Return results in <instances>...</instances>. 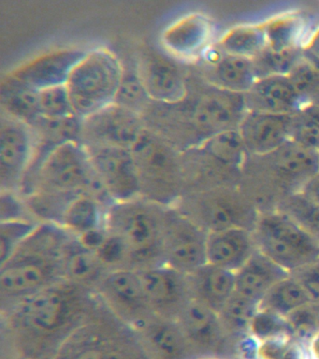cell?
I'll list each match as a JSON object with an SVG mask.
<instances>
[{
    "mask_svg": "<svg viewBox=\"0 0 319 359\" xmlns=\"http://www.w3.org/2000/svg\"><path fill=\"white\" fill-rule=\"evenodd\" d=\"M100 304L95 292L63 280L1 311L2 327L23 355L53 356Z\"/></svg>",
    "mask_w": 319,
    "mask_h": 359,
    "instance_id": "1",
    "label": "cell"
},
{
    "mask_svg": "<svg viewBox=\"0 0 319 359\" xmlns=\"http://www.w3.org/2000/svg\"><path fill=\"white\" fill-rule=\"evenodd\" d=\"M246 112L245 95L218 88L190 69L183 100L152 101L142 119L145 128L183 153L220 132L238 129Z\"/></svg>",
    "mask_w": 319,
    "mask_h": 359,
    "instance_id": "2",
    "label": "cell"
},
{
    "mask_svg": "<svg viewBox=\"0 0 319 359\" xmlns=\"http://www.w3.org/2000/svg\"><path fill=\"white\" fill-rule=\"evenodd\" d=\"M74 236L60 224L40 223L0 265L1 311L65 280L64 261Z\"/></svg>",
    "mask_w": 319,
    "mask_h": 359,
    "instance_id": "3",
    "label": "cell"
},
{
    "mask_svg": "<svg viewBox=\"0 0 319 359\" xmlns=\"http://www.w3.org/2000/svg\"><path fill=\"white\" fill-rule=\"evenodd\" d=\"M168 207L139 196L114 202L108 208L105 229L124 241L134 269L165 265L163 233Z\"/></svg>",
    "mask_w": 319,
    "mask_h": 359,
    "instance_id": "4",
    "label": "cell"
},
{
    "mask_svg": "<svg viewBox=\"0 0 319 359\" xmlns=\"http://www.w3.org/2000/svg\"><path fill=\"white\" fill-rule=\"evenodd\" d=\"M34 192L88 195L107 209L114 203L97 177L88 151L77 142H67L55 149L18 191L21 196Z\"/></svg>",
    "mask_w": 319,
    "mask_h": 359,
    "instance_id": "5",
    "label": "cell"
},
{
    "mask_svg": "<svg viewBox=\"0 0 319 359\" xmlns=\"http://www.w3.org/2000/svg\"><path fill=\"white\" fill-rule=\"evenodd\" d=\"M131 153L138 174L140 196L173 206L186 191L181 151L145 128Z\"/></svg>",
    "mask_w": 319,
    "mask_h": 359,
    "instance_id": "6",
    "label": "cell"
},
{
    "mask_svg": "<svg viewBox=\"0 0 319 359\" xmlns=\"http://www.w3.org/2000/svg\"><path fill=\"white\" fill-rule=\"evenodd\" d=\"M173 207L207 233L232 227L254 231L260 215L251 196L236 185L189 191Z\"/></svg>",
    "mask_w": 319,
    "mask_h": 359,
    "instance_id": "7",
    "label": "cell"
},
{
    "mask_svg": "<svg viewBox=\"0 0 319 359\" xmlns=\"http://www.w3.org/2000/svg\"><path fill=\"white\" fill-rule=\"evenodd\" d=\"M122 73V60L111 50H86L66 83L74 114L85 119L113 104Z\"/></svg>",
    "mask_w": 319,
    "mask_h": 359,
    "instance_id": "8",
    "label": "cell"
},
{
    "mask_svg": "<svg viewBox=\"0 0 319 359\" xmlns=\"http://www.w3.org/2000/svg\"><path fill=\"white\" fill-rule=\"evenodd\" d=\"M254 235L257 249L290 274L319 261V240L280 210L260 212Z\"/></svg>",
    "mask_w": 319,
    "mask_h": 359,
    "instance_id": "9",
    "label": "cell"
},
{
    "mask_svg": "<svg viewBox=\"0 0 319 359\" xmlns=\"http://www.w3.org/2000/svg\"><path fill=\"white\" fill-rule=\"evenodd\" d=\"M95 294L105 309L133 331L156 316L145 299L138 269L109 271Z\"/></svg>",
    "mask_w": 319,
    "mask_h": 359,
    "instance_id": "10",
    "label": "cell"
},
{
    "mask_svg": "<svg viewBox=\"0 0 319 359\" xmlns=\"http://www.w3.org/2000/svg\"><path fill=\"white\" fill-rule=\"evenodd\" d=\"M208 233L182 215L176 208L168 207L163 233L165 265L189 275L207 263Z\"/></svg>",
    "mask_w": 319,
    "mask_h": 359,
    "instance_id": "11",
    "label": "cell"
},
{
    "mask_svg": "<svg viewBox=\"0 0 319 359\" xmlns=\"http://www.w3.org/2000/svg\"><path fill=\"white\" fill-rule=\"evenodd\" d=\"M265 171L280 198L288 194L299 192L309 180L319 172V151L304 147L288 140L273 153L251 156Z\"/></svg>",
    "mask_w": 319,
    "mask_h": 359,
    "instance_id": "12",
    "label": "cell"
},
{
    "mask_svg": "<svg viewBox=\"0 0 319 359\" xmlns=\"http://www.w3.org/2000/svg\"><path fill=\"white\" fill-rule=\"evenodd\" d=\"M144 129L141 115L113 103L82 119L79 142L131 150Z\"/></svg>",
    "mask_w": 319,
    "mask_h": 359,
    "instance_id": "13",
    "label": "cell"
},
{
    "mask_svg": "<svg viewBox=\"0 0 319 359\" xmlns=\"http://www.w3.org/2000/svg\"><path fill=\"white\" fill-rule=\"evenodd\" d=\"M136 66L151 100L159 103H175L186 94L190 69L182 66L169 53L145 48L139 53Z\"/></svg>",
    "mask_w": 319,
    "mask_h": 359,
    "instance_id": "14",
    "label": "cell"
},
{
    "mask_svg": "<svg viewBox=\"0 0 319 359\" xmlns=\"http://www.w3.org/2000/svg\"><path fill=\"white\" fill-rule=\"evenodd\" d=\"M91 164L114 202L140 196V184L133 153L116 146H88Z\"/></svg>",
    "mask_w": 319,
    "mask_h": 359,
    "instance_id": "15",
    "label": "cell"
},
{
    "mask_svg": "<svg viewBox=\"0 0 319 359\" xmlns=\"http://www.w3.org/2000/svg\"><path fill=\"white\" fill-rule=\"evenodd\" d=\"M145 299L154 314L176 320L192 299L186 274L167 265L140 269Z\"/></svg>",
    "mask_w": 319,
    "mask_h": 359,
    "instance_id": "16",
    "label": "cell"
},
{
    "mask_svg": "<svg viewBox=\"0 0 319 359\" xmlns=\"http://www.w3.org/2000/svg\"><path fill=\"white\" fill-rule=\"evenodd\" d=\"M32 157L30 126L2 114L0 121V187L18 192Z\"/></svg>",
    "mask_w": 319,
    "mask_h": 359,
    "instance_id": "17",
    "label": "cell"
},
{
    "mask_svg": "<svg viewBox=\"0 0 319 359\" xmlns=\"http://www.w3.org/2000/svg\"><path fill=\"white\" fill-rule=\"evenodd\" d=\"M214 22L205 14L193 13L182 16L161 34L165 52L182 62L200 60L214 44Z\"/></svg>",
    "mask_w": 319,
    "mask_h": 359,
    "instance_id": "18",
    "label": "cell"
},
{
    "mask_svg": "<svg viewBox=\"0 0 319 359\" xmlns=\"http://www.w3.org/2000/svg\"><path fill=\"white\" fill-rule=\"evenodd\" d=\"M293 115L247 111L238 130L249 156L273 153L290 140Z\"/></svg>",
    "mask_w": 319,
    "mask_h": 359,
    "instance_id": "19",
    "label": "cell"
},
{
    "mask_svg": "<svg viewBox=\"0 0 319 359\" xmlns=\"http://www.w3.org/2000/svg\"><path fill=\"white\" fill-rule=\"evenodd\" d=\"M86 53V50L79 49L54 50L27 62L9 75L37 90L63 86Z\"/></svg>",
    "mask_w": 319,
    "mask_h": 359,
    "instance_id": "20",
    "label": "cell"
},
{
    "mask_svg": "<svg viewBox=\"0 0 319 359\" xmlns=\"http://www.w3.org/2000/svg\"><path fill=\"white\" fill-rule=\"evenodd\" d=\"M81 126L82 119L76 115L60 119L40 116L29 126L32 135V157L21 187L35 175L44 160L55 149L67 142H79Z\"/></svg>",
    "mask_w": 319,
    "mask_h": 359,
    "instance_id": "21",
    "label": "cell"
},
{
    "mask_svg": "<svg viewBox=\"0 0 319 359\" xmlns=\"http://www.w3.org/2000/svg\"><path fill=\"white\" fill-rule=\"evenodd\" d=\"M247 111L296 114L307 105L288 75H270L257 79L246 94Z\"/></svg>",
    "mask_w": 319,
    "mask_h": 359,
    "instance_id": "22",
    "label": "cell"
},
{
    "mask_svg": "<svg viewBox=\"0 0 319 359\" xmlns=\"http://www.w3.org/2000/svg\"><path fill=\"white\" fill-rule=\"evenodd\" d=\"M196 353H214L229 338L219 314L191 299L176 319Z\"/></svg>",
    "mask_w": 319,
    "mask_h": 359,
    "instance_id": "23",
    "label": "cell"
},
{
    "mask_svg": "<svg viewBox=\"0 0 319 359\" xmlns=\"http://www.w3.org/2000/svg\"><path fill=\"white\" fill-rule=\"evenodd\" d=\"M133 332L142 348L156 359L198 358L176 320L154 316Z\"/></svg>",
    "mask_w": 319,
    "mask_h": 359,
    "instance_id": "24",
    "label": "cell"
},
{
    "mask_svg": "<svg viewBox=\"0 0 319 359\" xmlns=\"http://www.w3.org/2000/svg\"><path fill=\"white\" fill-rule=\"evenodd\" d=\"M257 250L254 231L232 227L208 233L207 237V263L236 272Z\"/></svg>",
    "mask_w": 319,
    "mask_h": 359,
    "instance_id": "25",
    "label": "cell"
},
{
    "mask_svg": "<svg viewBox=\"0 0 319 359\" xmlns=\"http://www.w3.org/2000/svg\"><path fill=\"white\" fill-rule=\"evenodd\" d=\"M193 299L220 313L236 292V275L220 266L206 263L187 275Z\"/></svg>",
    "mask_w": 319,
    "mask_h": 359,
    "instance_id": "26",
    "label": "cell"
},
{
    "mask_svg": "<svg viewBox=\"0 0 319 359\" xmlns=\"http://www.w3.org/2000/svg\"><path fill=\"white\" fill-rule=\"evenodd\" d=\"M235 275L237 293L259 305L271 289L290 273L257 249Z\"/></svg>",
    "mask_w": 319,
    "mask_h": 359,
    "instance_id": "27",
    "label": "cell"
},
{
    "mask_svg": "<svg viewBox=\"0 0 319 359\" xmlns=\"http://www.w3.org/2000/svg\"><path fill=\"white\" fill-rule=\"evenodd\" d=\"M201 67L203 69L198 73L204 80L235 94H246L259 79L254 59L225 53L217 63Z\"/></svg>",
    "mask_w": 319,
    "mask_h": 359,
    "instance_id": "28",
    "label": "cell"
},
{
    "mask_svg": "<svg viewBox=\"0 0 319 359\" xmlns=\"http://www.w3.org/2000/svg\"><path fill=\"white\" fill-rule=\"evenodd\" d=\"M262 25L267 48L276 53L301 50L313 30L306 17L299 11L277 14Z\"/></svg>",
    "mask_w": 319,
    "mask_h": 359,
    "instance_id": "29",
    "label": "cell"
},
{
    "mask_svg": "<svg viewBox=\"0 0 319 359\" xmlns=\"http://www.w3.org/2000/svg\"><path fill=\"white\" fill-rule=\"evenodd\" d=\"M108 272L97 258L96 252L86 249L74 236L67 249L64 261L65 280L95 292Z\"/></svg>",
    "mask_w": 319,
    "mask_h": 359,
    "instance_id": "30",
    "label": "cell"
},
{
    "mask_svg": "<svg viewBox=\"0 0 319 359\" xmlns=\"http://www.w3.org/2000/svg\"><path fill=\"white\" fill-rule=\"evenodd\" d=\"M196 148L231 173L242 172L249 156L238 129L220 132Z\"/></svg>",
    "mask_w": 319,
    "mask_h": 359,
    "instance_id": "31",
    "label": "cell"
},
{
    "mask_svg": "<svg viewBox=\"0 0 319 359\" xmlns=\"http://www.w3.org/2000/svg\"><path fill=\"white\" fill-rule=\"evenodd\" d=\"M0 102L4 114L30 126L40 117L39 90L7 74L0 84Z\"/></svg>",
    "mask_w": 319,
    "mask_h": 359,
    "instance_id": "32",
    "label": "cell"
},
{
    "mask_svg": "<svg viewBox=\"0 0 319 359\" xmlns=\"http://www.w3.org/2000/svg\"><path fill=\"white\" fill-rule=\"evenodd\" d=\"M107 208L88 195L75 196L64 212L61 226L78 237L91 230L105 226Z\"/></svg>",
    "mask_w": 319,
    "mask_h": 359,
    "instance_id": "33",
    "label": "cell"
},
{
    "mask_svg": "<svg viewBox=\"0 0 319 359\" xmlns=\"http://www.w3.org/2000/svg\"><path fill=\"white\" fill-rule=\"evenodd\" d=\"M312 302L304 286L294 275L276 283L260 302L259 309L287 318Z\"/></svg>",
    "mask_w": 319,
    "mask_h": 359,
    "instance_id": "34",
    "label": "cell"
},
{
    "mask_svg": "<svg viewBox=\"0 0 319 359\" xmlns=\"http://www.w3.org/2000/svg\"><path fill=\"white\" fill-rule=\"evenodd\" d=\"M217 44L226 55L250 59L257 58L267 48L262 22L232 27Z\"/></svg>",
    "mask_w": 319,
    "mask_h": 359,
    "instance_id": "35",
    "label": "cell"
},
{
    "mask_svg": "<svg viewBox=\"0 0 319 359\" xmlns=\"http://www.w3.org/2000/svg\"><path fill=\"white\" fill-rule=\"evenodd\" d=\"M123 73L114 104L141 115L152 102L140 77L136 62L123 63Z\"/></svg>",
    "mask_w": 319,
    "mask_h": 359,
    "instance_id": "36",
    "label": "cell"
},
{
    "mask_svg": "<svg viewBox=\"0 0 319 359\" xmlns=\"http://www.w3.org/2000/svg\"><path fill=\"white\" fill-rule=\"evenodd\" d=\"M77 196L60 193L34 192L22 198L34 220L40 223H52L61 226L67 207Z\"/></svg>",
    "mask_w": 319,
    "mask_h": 359,
    "instance_id": "37",
    "label": "cell"
},
{
    "mask_svg": "<svg viewBox=\"0 0 319 359\" xmlns=\"http://www.w3.org/2000/svg\"><path fill=\"white\" fill-rule=\"evenodd\" d=\"M273 210L285 213L319 240V205L301 191L283 196Z\"/></svg>",
    "mask_w": 319,
    "mask_h": 359,
    "instance_id": "38",
    "label": "cell"
},
{
    "mask_svg": "<svg viewBox=\"0 0 319 359\" xmlns=\"http://www.w3.org/2000/svg\"><path fill=\"white\" fill-rule=\"evenodd\" d=\"M259 309V304L235 292L218 314L229 337L249 335V328Z\"/></svg>",
    "mask_w": 319,
    "mask_h": 359,
    "instance_id": "39",
    "label": "cell"
},
{
    "mask_svg": "<svg viewBox=\"0 0 319 359\" xmlns=\"http://www.w3.org/2000/svg\"><path fill=\"white\" fill-rule=\"evenodd\" d=\"M294 335L287 318L259 309L249 328V336L260 342Z\"/></svg>",
    "mask_w": 319,
    "mask_h": 359,
    "instance_id": "40",
    "label": "cell"
},
{
    "mask_svg": "<svg viewBox=\"0 0 319 359\" xmlns=\"http://www.w3.org/2000/svg\"><path fill=\"white\" fill-rule=\"evenodd\" d=\"M39 224L40 222L34 220L0 222V265L12 257Z\"/></svg>",
    "mask_w": 319,
    "mask_h": 359,
    "instance_id": "41",
    "label": "cell"
},
{
    "mask_svg": "<svg viewBox=\"0 0 319 359\" xmlns=\"http://www.w3.org/2000/svg\"><path fill=\"white\" fill-rule=\"evenodd\" d=\"M304 58L301 50L276 53L266 50L254 59L259 78L270 75H288Z\"/></svg>",
    "mask_w": 319,
    "mask_h": 359,
    "instance_id": "42",
    "label": "cell"
},
{
    "mask_svg": "<svg viewBox=\"0 0 319 359\" xmlns=\"http://www.w3.org/2000/svg\"><path fill=\"white\" fill-rule=\"evenodd\" d=\"M40 116L60 119L74 114L66 84L39 90Z\"/></svg>",
    "mask_w": 319,
    "mask_h": 359,
    "instance_id": "43",
    "label": "cell"
},
{
    "mask_svg": "<svg viewBox=\"0 0 319 359\" xmlns=\"http://www.w3.org/2000/svg\"><path fill=\"white\" fill-rule=\"evenodd\" d=\"M95 252L108 271L133 269L128 247L118 236L108 232L104 241Z\"/></svg>",
    "mask_w": 319,
    "mask_h": 359,
    "instance_id": "44",
    "label": "cell"
},
{
    "mask_svg": "<svg viewBox=\"0 0 319 359\" xmlns=\"http://www.w3.org/2000/svg\"><path fill=\"white\" fill-rule=\"evenodd\" d=\"M290 140L305 148L319 151V123L304 112L294 114Z\"/></svg>",
    "mask_w": 319,
    "mask_h": 359,
    "instance_id": "45",
    "label": "cell"
},
{
    "mask_svg": "<svg viewBox=\"0 0 319 359\" xmlns=\"http://www.w3.org/2000/svg\"><path fill=\"white\" fill-rule=\"evenodd\" d=\"M15 220H34V219L30 215L23 198L19 195L18 192L2 191L0 196V222Z\"/></svg>",
    "mask_w": 319,
    "mask_h": 359,
    "instance_id": "46",
    "label": "cell"
},
{
    "mask_svg": "<svg viewBox=\"0 0 319 359\" xmlns=\"http://www.w3.org/2000/svg\"><path fill=\"white\" fill-rule=\"evenodd\" d=\"M304 286L312 302H319V261L292 273Z\"/></svg>",
    "mask_w": 319,
    "mask_h": 359,
    "instance_id": "47",
    "label": "cell"
},
{
    "mask_svg": "<svg viewBox=\"0 0 319 359\" xmlns=\"http://www.w3.org/2000/svg\"><path fill=\"white\" fill-rule=\"evenodd\" d=\"M304 57L319 67V25L313 28L312 33L301 49Z\"/></svg>",
    "mask_w": 319,
    "mask_h": 359,
    "instance_id": "48",
    "label": "cell"
},
{
    "mask_svg": "<svg viewBox=\"0 0 319 359\" xmlns=\"http://www.w3.org/2000/svg\"><path fill=\"white\" fill-rule=\"evenodd\" d=\"M301 192L319 205V172L305 184Z\"/></svg>",
    "mask_w": 319,
    "mask_h": 359,
    "instance_id": "49",
    "label": "cell"
},
{
    "mask_svg": "<svg viewBox=\"0 0 319 359\" xmlns=\"http://www.w3.org/2000/svg\"><path fill=\"white\" fill-rule=\"evenodd\" d=\"M309 353L311 358L319 359V331L309 339Z\"/></svg>",
    "mask_w": 319,
    "mask_h": 359,
    "instance_id": "50",
    "label": "cell"
},
{
    "mask_svg": "<svg viewBox=\"0 0 319 359\" xmlns=\"http://www.w3.org/2000/svg\"><path fill=\"white\" fill-rule=\"evenodd\" d=\"M319 123V103H309L301 111Z\"/></svg>",
    "mask_w": 319,
    "mask_h": 359,
    "instance_id": "51",
    "label": "cell"
},
{
    "mask_svg": "<svg viewBox=\"0 0 319 359\" xmlns=\"http://www.w3.org/2000/svg\"><path fill=\"white\" fill-rule=\"evenodd\" d=\"M310 307L311 311H312L313 321H315L316 327L319 331V302L311 303Z\"/></svg>",
    "mask_w": 319,
    "mask_h": 359,
    "instance_id": "52",
    "label": "cell"
},
{
    "mask_svg": "<svg viewBox=\"0 0 319 359\" xmlns=\"http://www.w3.org/2000/svg\"><path fill=\"white\" fill-rule=\"evenodd\" d=\"M196 359H225V358H215V356H203V358H198Z\"/></svg>",
    "mask_w": 319,
    "mask_h": 359,
    "instance_id": "53",
    "label": "cell"
},
{
    "mask_svg": "<svg viewBox=\"0 0 319 359\" xmlns=\"http://www.w3.org/2000/svg\"></svg>",
    "mask_w": 319,
    "mask_h": 359,
    "instance_id": "54",
    "label": "cell"
}]
</instances>
